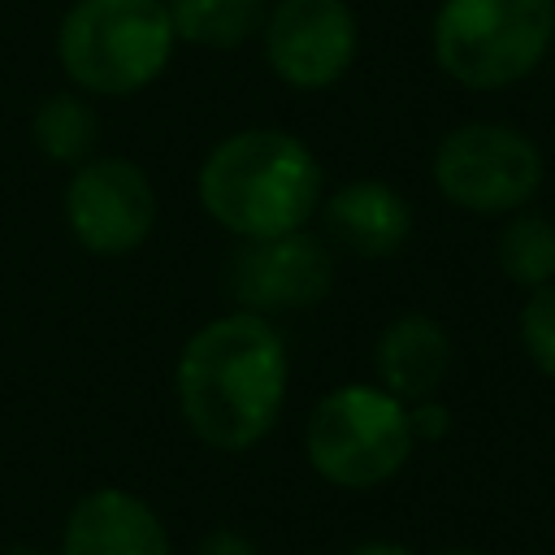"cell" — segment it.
Segmentation results:
<instances>
[{
  "label": "cell",
  "instance_id": "6da1fadb",
  "mask_svg": "<svg viewBox=\"0 0 555 555\" xmlns=\"http://www.w3.org/2000/svg\"><path fill=\"white\" fill-rule=\"evenodd\" d=\"M286 343L260 312H225L199 325L178 356V408L191 434L217 451L256 447L286 403Z\"/></svg>",
  "mask_w": 555,
  "mask_h": 555
},
{
  "label": "cell",
  "instance_id": "7a4b0ae2",
  "mask_svg": "<svg viewBox=\"0 0 555 555\" xmlns=\"http://www.w3.org/2000/svg\"><path fill=\"white\" fill-rule=\"evenodd\" d=\"M195 191L204 212L234 238H273L317 217L325 173L304 139L256 126L221 139L204 156Z\"/></svg>",
  "mask_w": 555,
  "mask_h": 555
},
{
  "label": "cell",
  "instance_id": "3957f363",
  "mask_svg": "<svg viewBox=\"0 0 555 555\" xmlns=\"http://www.w3.org/2000/svg\"><path fill=\"white\" fill-rule=\"evenodd\" d=\"M165 0H74L56 30V61L87 95H134L173 56Z\"/></svg>",
  "mask_w": 555,
  "mask_h": 555
},
{
  "label": "cell",
  "instance_id": "277c9868",
  "mask_svg": "<svg viewBox=\"0 0 555 555\" xmlns=\"http://www.w3.org/2000/svg\"><path fill=\"white\" fill-rule=\"evenodd\" d=\"M555 39V0H442L429 26L438 69L468 91L529 78Z\"/></svg>",
  "mask_w": 555,
  "mask_h": 555
},
{
  "label": "cell",
  "instance_id": "5b68a950",
  "mask_svg": "<svg viewBox=\"0 0 555 555\" xmlns=\"http://www.w3.org/2000/svg\"><path fill=\"white\" fill-rule=\"evenodd\" d=\"M408 403L382 386L347 382L330 390L304 429L308 464L343 490H369L390 481L412 455Z\"/></svg>",
  "mask_w": 555,
  "mask_h": 555
},
{
  "label": "cell",
  "instance_id": "8992f818",
  "mask_svg": "<svg viewBox=\"0 0 555 555\" xmlns=\"http://www.w3.org/2000/svg\"><path fill=\"white\" fill-rule=\"evenodd\" d=\"M434 186L464 212H520L542 186L538 143L503 121H464L434 147Z\"/></svg>",
  "mask_w": 555,
  "mask_h": 555
},
{
  "label": "cell",
  "instance_id": "52a82bcc",
  "mask_svg": "<svg viewBox=\"0 0 555 555\" xmlns=\"http://www.w3.org/2000/svg\"><path fill=\"white\" fill-rule=\"evenodd\" d=\"M65 221L91 256H130L156 225V186L126 156L82 160L65 186Z\"/></svg>",
  "mask_w": 555,
  "mask_h": 555
},
{
  "label": "cell",
  "instance_id": "ba28073f",
  "mask_svg": "<svg viewBox=\"0 0 555 555\" xmlns=\"http://www.w3.org/2000/svg\"><path fill=\"white\" fill-rule=\"evenodd\" d=\"M260 35L269 69L295 91L334 87L360 52V22L347 0H273Z\"/></svg>",
  "mask_w": 555,
  "mask_h": 555
},
{
  "label": "cell",
  "instance_id": "9c48e42d",
  "mask_svg": "<svg viewBox=\"0 0 555 555\" xmlns=\"http://www.w3.org/2000/svg\"><path fill=\"white\" fill-rule=\"evenodd\" d=\"M334 286V256L330 247L308 234H273V238H238L234 256L225 260V291L243 312H291L312 308Z\"/></svg>",
  "mask_w": 555,
  "mask_h": 555
},
{
  "label": "cell",
  "instance_id": "30bf717a",
  "mask_svg": "<svg viewBox=\"0 0 555 555\" xmlns=\"http://www.w3.org/2000/svg\"><path fill=\"white\" fill-rule=\"evenodd\" d=\"M61 555H169V533L147 499L100 486L74 503Z\"/></svg>",
  "mask_w": 555,
  "mask_h": 555
},
{
  "label": "cell",
  "instance_id": "8fae6325",
  "mask_svg": "<svg viewBox=\"0 0 555 555\" xmlns=\"http://www.w3.org/2000/svg\"><path fill=\"white\" fill-rule=\"evenodd\" d=\"M317 212L325 217L330 238L343 251L364 256V260L395 256L412 234V204L377 178H360V182L338 186L330 199H321Z\"/></svg>",
  "mask_w": 555,
  "mask_h": 555
},
{
  "label": "cell",
  "instance_id": "7c38bea8",
  "mask_svg": "<svg viewBox=\"0 0 555 555\" xmlns=\"http://www.w3.org/2000/svg\"><path fill=\"white\" fill-rule=\"evenodd\" d=\"M373 364H377L382 390H390L395 399L403 403L434 399V390L451 369V334L425 312H399L382 330Z\"/></svg>",
  "mask_w": 555,
  "mask_h": 555
},
{
  "label": "cell",
  "instance_id": "4fadbf2b",
  "mask_svg": "<svg viewBox=\"0 0 555 555\" xmlns=\"http://www.w3.org/2000/svg\"><path fill=\"white\" fill-rule=\"evenodd\" d=\"M173 35L199 48H238L247 43L269 13V0H165Z\"/></svg>",
  "mask_w": 555,
  "mask_h": 555
},
{
  "label": "cell",
  "instance_id": "5bb4252c",
  "mask_svg": "<svg viewBox=\"0 0 555 555\" xmlns=\"http://www.w3.org/2000/svg\"><path fill=\"white\" fill-rule=\"evenodd\" d=\"M95 134H100V117L74 91H56V95L39 100L35 121H30L35 147L56 165H82L87 152L95 147Z\"/></svg>",
  "mask_w": 555,
  "mask_h": 555
},
{
  "label": "cell",
  "instance_id": "9a60e30c",
  "mask_svg": "<svg viewBox=\"0 0 555 555\" xmlns=\"http://www.w3.org/2000/svg\"><path fill=\"white\" fill-rule=\"evenodd\" d=\"M494 260L503 278H512L516 286H529V291L551 286L555 282V221L538 212H516L499 230Z\"/></svg>",
  "mask_w": 555,
  "mask_h": 555
},
{
  "label": "cell",
  "instance_id": "2e32d148",
  "mask_svg": "<svg viewBox=\"0 0 555 555\" xmlns=\"http://www.w3.org/2000/svg\"><path fill=\"white\" fill-rule=\"evenodd\" d=\"M520 343H525V356L546 377H555V282L529 291L520 308Z\"/></svg>",
  "mask_w": 555,
  "mask_h": 555
},
{
  "label": "cell",
  "instance_id": "e0dca14e",
  "mask_svg": "<svg viewBox=\"0 0 555 555\" xmlns=\"http://www.w3.org/2000/svg\"><path fill=\"white\" fill-rule=\"evenodd\" d=\"M408 421H412V438H442L447 425H451L447 408H442V403H429V399L412 403V408H408Z\"/></svg>",
  "mask_w": 555,
  "mask_h": 555
},
{
  "label": "cell",
  "instance_id": "ac0fdd59",
  "mask_svg": "<svg viewBox=\"0 0 555 555\" xmlns=\"http://www.w3.org/2000/svg\"><path fill=\"white\" fill-rule=\"evenodd\" d=\"M195 555H260L238 529H217V533H208L204 542H199V551Z\"/></svg>",
  "mask_w": 555,
  "mask_h": 555
},
{
  "label": "cell",
  "instance_id": "d6986e66",
  "mask_svg": "<svg viewBox=\"0 0 555 555\" xmlns=\"http://www.w3.org/2000/svg\"><path fill=\"white\" fill-rule=\"evenodd\" d=\"M347 555H412V551L399 546V542H360V546H351Z\"/></svg>",
  "mask_w": 555,
  "mask_h": 555
},
{
  "label": "cell",
  "instance_id": "ffe728a7",
  "mask_svg": "<svg viewBox=\"0 0 555 555\" xmlns=\"http://www.w3.org/2000/svg\"><path fill=\"white\" fill-rule=\"evenodd\" d=\"M4 555H48V551H35V546H17V551H4Z\"/></svg>",
  "mask_w": 555,
  "mask_h": 555
},
{
  "label": "cell",
  "instance_id": "44dd1931",
  "mask_svg": "<svg viewBox=\"0 0 555 555\" xmlns=\"http://www.w3.org/2000/svg\"><path fill=\"white\" fill-rule=\"evenodd\" d=\"M438 555H486V551H438Z\"/></svg>",
  "mask_w": 555,
  "mask_h": 555
}]
</instances>
